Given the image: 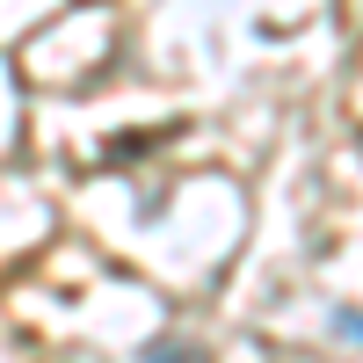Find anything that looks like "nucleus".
Returning a JSON list of instances; mask_svg holds the SVG:
<instances>
[{"label":"nucleus","mask_w":363,"mask_h":363,"mask_svg":"<svg viewBox=\"0 0 363 363\" xmlns=\"http://www.w3.org/2000/svg\"><path fill=\"white\" fill-rule=\"evenodd\" d=\"M138 363H211V356H203L189 335H160V342H145V356H138Z\"/></svg>","instance_id":"nucleus-1"},{"label":"nucleus","mask_w":363,"mask_h":363,"mask_svg":"<svg viewBox=\"0 0 363 363\" xmlns=\"http://www.w3.org/2000/svg\"><path fill=\"white\" fill-rule=\"evenodd\" d=\"M335 327H342V335H356V342H363V313H335Z\"/></svg>","instance_id":"nucleus-2"}]
</instances>
